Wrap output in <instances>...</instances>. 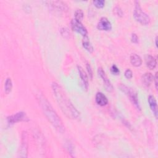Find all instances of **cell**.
Returning <instances> with one entry per match:
<instances>
[{
    "label": "cell",
    "instance_id": "cell-1",
    "mask_svg": "<svg viewBox=\"0 0 158 158\" xmlns=\"http://www.w3.org/2000/svg\"><path fill=\"white\" fill-rule=\"evenodd\" d=\"M52 90L59 106L66 117L70 119L80 118L79 111L71 102L60 86L57 83L53 82L52 83Z\"/></svg>",
    "mask_w": 158,
    "mask_h": 158
},
{
    "label": "cell",
    "instance_id": "cell-2",
    "mask_svg": "<svg viewBox=\"0 0 158 158\" xmlns=\"http://www.w3.org/2000/svg\"><path fill=\"white\" fill-rule=\"evenodd\" d=\"M37 99L41 107L43 112L51 124L55 129L60 133H63L65 131V127L60 118L57 114L50 102L42 94H38Z\"/></svg>",
    "mask_w": 158,
    "mask_h": 158
},
{
    "label": "cell",
    "instance_id": "cell-3",
    "mask_svg": "<svg viewBox=\"0 0 158 158\" xmlns=\"http://www.w3.org/2000/svg\"><path fill=\"white\" fill-rule=\"evenodd\" d=\"M135 3V9L133 11L134 19L136 20V21H137L141 25H148L151 22V19L149 16L142 10L139 5V1H136Z\"/></svg>",
    "mask_w": 158,
    "mask_h": 158
},
{
    "label": "cell",
    "instance_id": "cell-4",
    "mask_svg": "<svg viewBox=\"0 0 158 158\" xmlns=\"http://www.w3.org/2000/svg\"><path fill=\"white\" fill-rule=\"evenodd\" d=\"M119 88H120V90L129 98L130 100L133 103V104L135 106V107H136V109H138V110H141V107L139 106L137 93L134 90H133L131 88H128V86H127L123 84L120 85Z\"/></svg>",
    "mask_w": 158,
    "mask_h": 158
},
{
    "label": "cell",
    "instance_id": "cell-5",
    "mask_svg": "<svg viewBox=\"0 0 158 158\" xmlns=\"http://www.w3.org/2000/svg\"><path fill=\"white\" fill-rule=\"evenodd\" d=\"M28 134L27 131H23L22 133L21 145L18 152V157L22 158L27 157L28 154Z\"/></svg>",
    "mask_w": 158,
    "mask_h": 158
},
{
    "label": "cell",
    "instance_id": "cell-6",
    "mask_svg": "<svg viewBox=\"0 0 158 158\" xmlns=\"http://www.w3.org/2000/svg\"><path fill=\"white\" fill-rule=\"evenodd\" d=\"M28 120V118L25 112L20 111L15 113L14 115H10L7 117V122L9 124H14L20 122H27Z\"/></svg>",
    "mask_w": 158,
    "mask_h": 158
},
{
    "label": "cell",
    "instance_id": "cell-7",
    "mask_svg": "<svg viewBox=\"0 0 158 158\" xmlns=\"http://www.w3.org/2000/svg\"><path fill=\"white\" fill-rule=\"evenodd\" d=\"M70 24H71L72 29L73 31L80 33L81 35L83 36V37L87 36V34H88L87 30L84 27V25L81 23V22L77 21L74 19L71 20Z\"/></svg>",
    "mask_w": 158,
    "mask_h": 158
},
{
    "label": "cell",
    "instance_id": "cell-8",
    "mask_svg": "<svg viewBox=\"0 0 158 158\" xmlns=\"http://www.w3.org/2000/svg\"><path fill=\"white\" fill-rule=\"evenodd\" d=\"M98 72L99 77L102 80V81L104 83V85L106 89L109 92H111L113 90V86L111 84L110 80L108 79L104 70L101 67H99L98 70Z\"/></svg>",
    "mask_w": 158,
    "mask_h": 158
},
{
    "label": "cell",
    "instance_id": "cell-9",
    "mask_svg": "<svg viewBox=\"0 0 158 158\" xmlns=\"http://www.w3.org/2000/svg\"><path fill=\"white\" fill-rule=\"evenodd\" d=\"M96 27L101 31H109L112 29V24L106 17H102L98 22Z\"/></svg>",
    "mask_w": 158,
    "mask_h": 158
},
{
    "label": "cell",
    "instance_id": "cell-10",
    "mask_svg": "<svg viewBox=\"0 0 158 158\" xmlns=\"http://www.w3.org/2000/svg\"><path fill=\"white\" fill-rule=\"evenodd\" d=\"M46 3L48 5H49L52 9H54L60 11H66L68 9V7L67 4L62 2V1H46Z\"/></svg>",
    "mask_w": 158,
    "mask_h": 158
},
{
    "label": "cell",
    "instance_id": "cell-11",
    "mask_svg": "<svg viewBox=\"0 0 158 158\" xmlns=\"http://www.w3.org/2000/svg\"><path fill=\"white\" fill-rule=\"evenodd\" d=\"M77 69L78 71V73L80 75V77L81 80V83L83 84V88L87 90L88 88V77L87 76V74L83 70V69L79 65H77Z\"/></svg>",
    "mask_w": 158,
    "mask_h": 158
},
{
    "label": "cell",
    "instance_id": "cell-12",
    "mask_svg": "<svg viewBox=\"0 0 158 158\" xmlns=\"http://www.w3.org/2000/svg\"><path fill=\"white\" fill-rule=\"evenodd\" d=\"M148 101L149 107L151 108V110L153 112V114L154 115L156 118H157L158 109H157V102H156L155 98L153 96L150 95V96H149V97L148 98Z\"/></svg>",
    "mask_w": 158,
    "mask_h": 158
},
{
    "label": "cell",
    "instance_id": "cell-13",
    "mask_svg": "<svg viewBox=\"0 0 158 158\" xmlns=\"http://www.w3.org/2000/svg\"><path fill=\"white\" fill-rule=\"evenodd\" d=\"M95 101H96V102L99 106H104L107 105V104L108 102L107 98L101 92H98L96 93V97H95Z\"/></svg>",
    "mask_w": 158,
    "mask_h": 158
},
{
    "label": "cell",
    "instance_id": "cell-14",
    "mask_svg": "<svg viewBox=\"0 0 158 158\" xmlns=\"http://www.w3.org/2000/svg\"><path fill=\"white\" fill-rule=\"evenodd\" d=\"M146 64L150 70L154 69L157 65L156 59L151 55H148L146 58Z\"/></svg>",
    "mask_w": 158,
    "mask_h": 158
},
{
    "label": "cell",
    "instance_id": "cell-15",
    "mask_svg": "<svg viewBox=\"0 0 158 158\" xmlns=\"http://www.w3.org/2000/svg\"><path fill=\"white\" fill-rule=\"evenodd\" d=\"M154 77L151 73H145L142 76V82L146 86H149L153 81Z\"/></svg>",
    "mask_w": 158,
    "mask_h": 158
},
{
    "label": "cell",
    "instance_id": "cell-16",
    "mask_svg": "<svg viewBox=\"0 0 158 158\" xmlns=\"http://www.w3.org/2000/svg\"><path fill=\"white\" fill-rule=\"evenodd\" d=\"M82 45L83 46V48L89 52L91 53L93 52V47L88 37V36H84L82 40Z\"/></svg>",
    "mask_w": 158,
    "mask_h": 158
},
{
    "label": "cell",
    "instance_id": "cell-17",
    "mask_svg": "<svg viewBox=\"0 0 158 158\" xmlns=\"http://www.w3.org/2000/svg\"><path fill=\"white\" fill-rule=\"evenodd\" d=\"M130 62L135 67H139L142 64V60L138 55L132 54L130 56Z\"/></svg>",
    "mask_w": 158,
    "mask_h": 158
},
{
    "label": "cell",
    "instance_id": "cell-18",
    "mask_svg": "<svg viewBox=\"0 0 158 158\" xmlns=\"http://www.w3.org/2000/svg\"><path fill=\"white\" fill-rule=\"evenodd\" d=\"M12 89V81L10 78H7L4 83V90L6 94L10 93Z\"/></svg>",
    "mask_w": 158,
    "mask_h": 158
},
{
    "label": "cell",
    "instance_id": "cell-19",
    "mask_svg": "<svg viewBox=\"0 0 158 158\" xmlns=\"http://www.w3.org/2000/svg\"><path fill=\"white\" fill-rule=\"evenodd\" d=\"M84 17L83 12L81 9H77L75 12V19L77 21L81 22Z\"/></svg>",
    "mask_w": 158,
    "mask_h": 158
},
{
    "label": "cell",
    "instance_id": "cell-20",
    "mask_svg": "<svg viewBox=\"0 0 158 158\" xmlns=\"http://www.w3.org/2000/svg\"><path fill=\"white\" fill-rule=\"evenodd\" d=\"M93 4L94 6L98 9H101L104 7V4H105V1L103 0H96V1H93Z\"/></svg>",
    "mask_w": 158,
    "mask_h": 158
},
{
    "label": "cell",
    "instance_id": "cell-21",
    "mask_svg": "<svg viewBox=\"0 0 158 158\" xmlns=\"http://www.w3.org/2000/svg\"><path fill=\"white\" fill-rule=\"evenodd\" d=\"M110 72H111V73L112 74L115 75H119V73H120V70H119L118 68L115 64H113L111 66V67H110Z\"/></svg>",
    "mask_w": 158,
    "mask_h": 158
},
{
    "label": "cell",
    "instance_id": "cell-22",
    "mask_svg": "<svg viewBox=\"0 0 158 158\" xmlns=\"http://www.w3.org/2000/svg\"><path fill=\"white\" fill-rule=\"evenodd\" d=\"M114 14L117 16L122 17L123 15V12L119 6L115 7L114 9Z\"/></svg>",
    "mask_w": 158,
    "mask_h": 158
},
{
    "label": "cell",
    "instance_id": "cell-23",
    "mask_svg": "<svg viewBox=\"0 0 158 158\" xmlns=\"http://www.w3.org/2000/svg\"><path fill=\"white\" fill-rule=\"evenodd\" d=\"M124 75L125 77L127 78V79H131L132 77H133V73H132V71L130 70V69H127L125 71V73H124Z\"/></svg>",
    "mask_w": 158,
    "mask_h": 158
},
{
    "label": "cell",
    "instance_id": "cell-24",
    "mask_svg": "<svg viewBox=\"0 0 158 158\" xmlns=\"http://www.w3.org/2000/svg\"><path fill=\"white\" fill-rule=\"evenodd\" d=\"M86 70H87L89 77L90 78V79H92L93 78V70H92L90 65L88 63L86 64Z\"/></svg>",
    "mask_w": 158,
    "mask_h": 158
},
{
    "label": "cell",
    "instance_id": "cell-25",
    "mask_svg": "<svg viewBox=\"0 0 158 158\" xmlns=\"http://www.w3.org/2000/svg\"><path fill=\"white\" fill-rule=\"evenodd\" d=\"M131 40L133 43H138V37L136 34L133 33L131 36Z\"/></svg>",
    "mask_w": 158,
    "mask_h": 158
},
{
    "label": "cell",
    "instance_id": "cell-26",
    "mask_svg": "<svg viewBox=\"0 0 158 158\" xmlns=\"http://www.w3.org/2000/svg\"><path fill=\"white\" fill-rule=\"evenodd\" d=\"M61 34L62 36H64V37H66L67 36H69L70 35V33L67 28H62L61 30Z\"/></svg>",
    "mask_w": 158,
    "mask_h": 158
},
{
    "label": "cell",
    "instance_id": "cell-27",
    "mask_svg": "<svg viewBox=\"0 0 158 158\" xmlns=\"http://www.w3.org/2000/svg\"><path fill=\"white\" fill-rule=\"evenodd\" d=\"M157 72L156 73V75H155V77H154V80L155 81V85H156V88L157 89Z\"/></svg>",
    "mask_w": 158,
    "mask_h": 158
},
{
    "label": "cell",
    "instance_id": "cell-28",
    "mask_svg": "<svg viewBox=\"0 0 158 158\" xmlns=\"http://www.w3.org/2000/svg\"><path fill=\"white\" fill-rule=\"evenodd\" d=\"M155 45L156 46V48L157 47V36L156 37V39H155Z\"/></svg>",
    "mask_w": 158,
    "mask_h": 158
}]
</instances>
